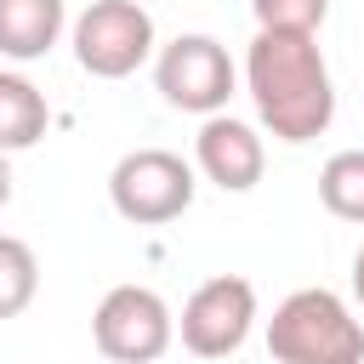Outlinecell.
Wrapping results in <instances>:
<instances>
[{"label":"cell","mask_w":364,"mask_h":364,"mask_svg":"<svg viewBox=\"0 0 364 364\" xmlns=\"http://www.w3.org/2000/svg\"><path fill=\"white\" fill-rule=\"evenodd\" d=\"M318 199L341 222H364V148H341L318 171Z\"/></svg>","instance_id":"obj_11"},{"label":"cell","mask_w":364,"mask_h":364,"mask_svg":"<svg viewBox=\"0 0 364 364\" xmlns=\"http://www.w3.org/2000/svg\"><path fill=\"white\" fill-rule=\"evenodd\" d=\"M267 353L273 364H364V324L336 290L307 284L273 307Z\"/></svg>","instance_id":"obj_2"},{"label":"cell","mask_w":364,"mask_h":364,"mask_svg":"<svg viewBox=\"0 0 364 364\" xmlns=\"http://www.w3.org/2000/svg\"><path fill=\"white\" fill-rule=\"evenodd\" d=\"M193 165L171 148H131L108 171V199L136 228H165L193 205Z\"/></svg>","instance_id":"obj_3"},{"label":"cell","mask_w":364,"mask_h":364,"mask_svg":"<svg viewBox=\"0 0 364 364\" xmlns=\"http://www.w3.org/2000/svg\"><path fill=\"white\" fill-rule=\"evenodd\" d=\"M68 28V6L63 0H0V57L11 63H34L46 57Z\"/></svg>","instance_id":"obj_9"},{"label":"cell","mask_w":364,"mask_h":364,"mask_svg":"<svg viewBox=\"0 0 364 364\" xmlns=\"http://www.w3.org/2000/svg\"><path fill=\"white\" fill-rule=\"evenodd\" d=\"M250 324H256V284L239 273H216L182 301L176 336L193 358H228L245 347Z\"/></svg>","instance_id":"obj_7"},{"label":"cell","mask_w":364,"mask_h":364,"mask_svg":"<svg viewBox=\"0 0 364 364\" xmlns=\"http://www.w3.org/2000/svg\"><path fill=\"white\" fill-rule=\"evenodd\" d=\"M74 63L91 80H125L154 57V17L136 0H91L74 17Z\"/></svg>","instance_id":"obj_4"},{"label":"cell","mask_w":364,"mask_h":364,"mask_svg":"<svg viewBox=\"0 0 364 364\" xmlns=\"http://www.w3.org/2000/svg\"><path fill=\"white\" fill-rule=\"evenodd\" d=\"M51 125V108H46V91L17 74V68H0V148L17 154V148H34Z\"/></svg>","instance_id":"obj_10"},{"label":"cell","mask_w":364,"mask_h":364,"mask_svg":"<svg viewBox=\"0 0 364 364\" xmlns=\"http://www.w3.org/2000/svg\"><path fill=\"white\" fill-rule=\"evenodd\" d=\"M11 205V159H6V148H0V210Z\"/></svg>","instance_id":"obj_14"},{"label":"cell","mask_w":364,"mask_h":364,"mask_svg":"<svg viewBox=\"0 0 364 364\" xmlns=\"http://www.w3.org/2000/svg\"><path fill=\"white\" fill-rule=\"evenodd\" d=\"M245 91L256 102V119L279 142H313L336 119V80L318 34L256 28V40L245 46Z\"/></svg>","instance_id":"obj_1"},{"label":"cell","mask_w":364,"mask_h":364,"mask_svg":"<svg viewBox=\"0 0 364 364\" xmlns=\"http://www.w3.org/2000/svg\"><path fill=\"white\" fill-rule=\"evenodd\" d=\"M256 28H284V34H318L330 17V0H250Z\"/></svg>","instance_id":"obj_13"},{"label":"cell","mask_w":364,"mask_h":364,"mask_svg":"<svg viewBox=\"0 0 364 364\" xmlns=\"http://www.w3.org/2000/svg\"><path fill=\"white\" fill-rule=\"evenodd\" d=\"M34 296H40V262H34L28 239L0 233V324L17 318Z\"/></svg>","instance_id":"obj_12"},{"label":"cell","mask_w":364,"mask_h":364,"mask_svg":"<svg viewBox=\"0 0 364 364\" xmlns=\"http://www.w3.org/2000/svg\"><path fill=\"white\" fill-rule=\"evenodd\" d=\"M353 296H358V307H364V245H358V256H353Z\"/></svg>","instance_id":"obj_15"},{"label":"cell","mask_w":364,"mask_h":364,"mask_svg":"<svg viewBox=\"0 0 364 364\" xmlns=\"http://www.w3.org/2000/svg\"><path fill=\"white\" fill-rule=\"evenodd\" d=\"M154 85L171 108L182 114H222L233 85H239V68L228 57V46L216 34H176L171 46L154 51Z\"/></svg>","instance_id":"obj_5"},{"label":"cell","mask_w":364,"mask_h":364,"mask_svg":"<svg viewBox=\"0 0 364 364\" xmlns=\"http://www.w3.org/2000/svg\"><path fill=\"white\" fill-rule=\"evenodd\" d=\"M176 336V318L159 290L148 284H114L91 313V341L114 364H154Z\"/></svg>","instance_id":"obj_6"},{"label":"cell","mask_w":364,"mask_h":364,"mask_svg":"<svg viewBox=\"0 0 364 364\" xmlns=\"http://www.w3.org/2000/svg\"><path fill=\"white\" fill-rule=\"evenodd\" d=\"M193 171L205 182H216L222 193H250L267 171V148H262L256 125H245L233 114H205L199 136H193Z\"/></svg>","instance_id":"obj_8"}]
</instances>
